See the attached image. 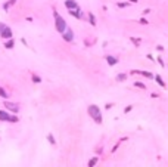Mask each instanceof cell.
<instances>
[{"instance_id":"obj_19","label":"cell","mask_w":168,"mask_h":167,"mask_svg":"<svg viewBox=\"0 0 168 167\" xmlns=\"http://www.w3.org/2000/svg\"><path fill=\"white\" fill-rule=\"evenodd\" d=\"M131 41L136 45V47H139V46H140V40H137V39H133V37H131Z\"/></svg>"},{"instance_id":"obj_14","label":"cell","mask_w":168,"mask_h":167,"mask_svg":"<svg viewBox=\"0 0 168 167\" xmlns=\"http://www.w3.org/2000/svg\"><path fill=\"white\" fill-rule=\"evenodd\" d=\"M96 164H97V157H93L92 160L88 161V164H87V166H88V167H93V166H96Z\"/></svg>"},{"instance_id":"obj_13","label":"cell","mask_w":168,"mask_h":167,"mask_svg":"<svg viewBox=\"0 0 168 167\" xmlns=\"http://www.w3.org/2000/svg\"><path fill=\"white\" fill-rule=\"evenodd\" d=\"M88 21H90V24L92 25H96V18H94V15L90 12V13H88Z\"/></svg>"},{"instance_id":"obj_15","label":"cell","mask_w":168,"mask_h":167,"mask_svg":"<svg viewBox=\"0 0 168 167\" xmlns=\"http://www.w3.org/2000/svg\"><path fill=\"white\" fill-rule=\"evenodd\" d=\"M125 78H127L125 74H118V75H117V81H124Z\"/></svg>"},{"instance_id":"obj_22","label":"cell","mask_w":168,"mask_h":167,"mask_svg":"<svg viewBox=\"0 0 168 167\" xmlns=\"http://www.w3.org/2000/svg\"><path fill=\"white\" fill-rule=\"evenodd\" d=\"M131 109H133V105H128V107H127L125 109H124V112H130Z\"/></svg>"},{"instance_id":"obj_6","label":"cell","mask_w":168,"mask_h":167,"mask_svg":"<svg viewBox=\"0 0 168 167\" xmlns=\"http://www.w3.org/2000/svg\"><path fill=\"white\" fill-rule=\"evenodd\" d=\"M5 107L7 108V109H11V111H13V112H18V105L16 104H12V102H5Z\"/></svg>"},{"instance_id":"obj_25","label":"cell","mask_w":168,"mask_h":167,"mask_svg":"<svg viewBox=\"0 0 168 167\" xmlns=\"http://www.w3.org/2000/svg\"><path fill=\"white\" fill-rule=\"evenodd\" d=\"M5 27H6V25H5L3 22H0V33H2V31H3V28H5Z\"/></svg>"},{"instance_id":"obj_16","label":"cell","mask_w":168,"mask_h":167,"mask_svg":"<svg viewBox=\"0 0 168 167\" xmlns=\"http://www.w3.org/2000/svg\"><path fill=\"white\" fill-rule=\"evenodd\" d=\"M47 140H49V142H50L52 145H55V144H56V140H55V138H53V135H50V133L47 135Z\"/></svg>"},{"instance_id":"obj_11","label":"cell","mask_w":168,"mask_h":167,"mask_svg":"<svg viewBox=\"0 0 168 167\" xmlns=\"http://www.w3.org/2000/svg\"><path fill=\"white\" fill-rule=\"evenodd\" d=\"M153 78L156 80V83H158L159 86H161V87H167V84H165V83L162 81V77H161V75H158V74H156V75H155Z\"/></svg>"},{"instance_id":"obj_12","label":"cell","mask_w":168,"mask_h":167,"mask_svg":"<svg viewBox=\"0 0 168 167\" xmlns=\"http://www.w3.org/2000/svg\"><path fill=\"white\" fill-rule=\"evenodd\" d=\"M9 120V114L6 111H0V121H7Z\"/></svg>"},{"instance_id":"obj_8","label":"cell","mask_w":168,"mask_h":167,"mask_svg":"<svg viewBox=\"0 0 168 167\" xmlns=\"http://www.w3.org/2000/svg\"><path fill=\"white\" fill-rule=\"evenodd\" d=\"M106 61H108L109 65H117L118 64V58H115V56H106Z\"/></svg>"},{"instance_id":"obj_27","label":"cell","mask_w":168,"mask_h":167,"mask_svg":"<svg viewBox=\"0 0 168 167\" xmlns=\"http://www.w3.org/2000/svg\"><path fill=\"white\" fill-rule=\"evenodd\" d=\"M105 108H106V109H109V108H112V104H106V105H105Z\"/></svg>"},{"instance_id":"obj_5","label":"cell","mask_w":168,"mask_h":167,"mask_svg":"<svg viewBox=\"0 0 168 167\" xmlns=\"http://www.w3.org/2000/svg\"><path fill=\"white\" fill-rule=\"evenodd\" d=\"M0 36H2V39H12V30L9 27H5L3 31L0 33Z\"/></svg>"},{"instance_id":"obj_21","label":"cell","mask_w":168,"mask_h":167,"mask_svg":"<svg viewBox=\"0 0 168 167\" xmlns=\"http://www.w3.org/2000/svg\"><path fill=\"white\" fill-rule=\"evenodd\" d=\"M33 80H34V83H40V81H41V78H40V77H35V75H34V77H33Z\"/></svg>"},{"instance_id":"obj_28","label":"cell","mask_w":168,"mask_h":167,"mask_svg":"<svg viewBox=\"0 0 168 167\" xmlns=\"http://www.w3.org/2000/svg\"><path fill=\"white\" fill-rule=\"evenodd\" d=\"M7 3H9V6H11V5H15V3H16V0H9Z\"/></svg>"},{"instance_id":"obj_29","label":"cell","mask_w":168,"mask_h":167,"mask_svg":"<svg viewBox=\"0 0 168 167\" xmlns=\"http://www.w3.org/2000/svg\"><path fill=\"white\" fill-rule=\"evenodd\" d=\"M158 62H159V64H161V65H162V67H164V65H165V64H164V61H162V59H161V58H158Z\"/></svg>"},{"instance_id":"obj_17","label":"cell","mask_w":168,"mask_h":167,"mask_svg":"<svg viewBox=\"0 0 168 167\" xmlns=\"http://www.w3.org/2000/svg\"><path fill=\"white\" fill-rule=\"evenodd\" d=\"M134 86H136V87H140V89H143V90L146 89V86H145V83H140V81H136V83H134Z\"/></svg>"},{"instance_id":"obj_4","label":"cell","mask_w":168,"mask_h":167,"mask_svg":"<svg viewBox=\"0 0 168 167\" xmlns=\"http://www.w3.org/2000/svg\"><path fill=\"white\" fill-rule=\"evenodd\" d=\"M68 13H69L71 16L80 18V19L83 18V12H81V9H80V7H75V9H68Z\"/></svg>"},{"instance_id":"obj_23","label":"cell","mask_w":168,"mask_h":167,"mask_svg":"<svg viewBox=\"0 0 168 167\" xmlns=\"http://www.w3.org/2000/svg\"><path fill=\"white\" fill-rule=\"evenodd\" d=\"M128 3H118V7H127Z\"/></svg>"},{"instance_id":"obj_1","label":"cell","mask_w":168,"mask_h":167,"mask_svg":"<svg viewBox=\"0 0 168 167\" xmlns=\"http://www.w3.org/2000/svg\"><path fill=\"white\" fill-rule=\"evenodd\" d=\"M88 114H90V115L93 117V120L97 123V124H100L102 123V114H100V109L96 107V105H90V107H88Z\"/></svg>"},{"instance_id":"obj_24","label":"cell","mask_w":168,"mask_h":167,"mask_svg":"<svg viewBox=\"0 0 168 167\" xmlns=\"http://www.w3.org/2000/svg\"><path fill=\"white\" fill-rule=\"evenodd\" d=\"M3 9H5L6 12L9 11V3H5V5H3Z\"/></svg>"},{"instance_id":"obj_7","label":"cell","mask_w":168,"mask_h":167,"mask_svg":"<svg viewBox=\"0 0 168 167\" xmlns=\"http://www.w3.org/2000/svg\"><path fill=\"white\" fill-rule=\"evenodd\" d=\"M65 6H66V9H75V7H78V5L75 3V0H66Z\"/></svg>"},{"instance_id":"obj_2","label":"cell","mask_w":168,"mask_h":167,"mask_svg":"<svg viewBox=\"0 0 168 167\" xmlns=\"http://www.w3.org/2000/svg\"><path fill=\"white\" fill-rule=\"evenodd\" d=\"M55 27H56V31L58 33H64L65 30H66V22H65V19L62 18V16H55Z\"/></svg>"},{"instance_id":"obj_10","label":"cell","mask_w":168,"mask_h":167,"mask_svg":"<svg viewBox=\"0 0 168 167\" xmlns=\"http://www.w3.org/2000/svg\"><path fill=\"white\" fill-rule=\"evenodd\" d=\"M133 74H141V75H145V77H147V78H153V77H155L153 74L146 73V71H133Z\"/></svg>"},{"instance_id":"obj_18","label":"cell","mask_w":168,"mask_h":167,"mask_svg":"<svg viewBox=\"0 0 168 167\" xmlns=\"http://www.w3.org/2000/svg\"><path fill=\"white\" fill-rule=\"evenodd\" d=\"M18 120H19V118H18L16 115H9V120H7V121H11V123H16Z\"/></svg>"},{"instance_id":"obj_26","label":"cell","mask_w":168,"mask_h":167,"mask_svg":"<svg viewBox=\"0 0 168 167\" xmlns=\"http://www.w3.org/2000/svg\"><path fill=\"white\" fill-rule=\"evenodd\" d=\"M139 22H140V24H147V21H146V19H145V18H141V19H140V21H139Z\"/></svg>"},{"instance_id":"obj_3","label":"cell","mask_w":168,"mask_h":167,"mask_svg":"<svg viewBox=\"0 0 168 167\" xmlns=\"http://www.w3.org/2000/svg\"><path fill=\"white\" fill-rule=\"evenodd\" d=\"M62 37H64V40L65 41H72L74 40V33H72V30H65L64 33H62Z\"/></svg>"},{"instance_id":"obj_20","label":"cell","mask_w":168,"mask_h":167,"mask_svg":"<svg viewBox=\"0 0 168 167\" xmlns=\"http://www.w3.org/2000/svg\"><path fill=\"white\" fill-rule=\"evenodd\" d=\"M0 96H2V98H7V93L2 89V87H0Z\"/></svg>"},{"instance_id":"obj_30","label":"cell","mask_w":168,"mask_h":167,"mask_svg":"<svg viewBox=\"0 0 168 167\" xmlns=\"http://www.w3.org/2000/svg\"><path fill=\"white\" fill-rule=\"evenodd\" d=\"M130 2H131V3H137V2H139V0H130Z\"/></svg>"},{"instance_id":"obj_9","label":"cell","mask_w":168,"mask_h":167,"mask_svg":"<svg viewBox=\"0 0 168 167\" xmlns=\"http://www.w3.org/2000/svg\"><path fill=\"white\" fill-rule=\"evenodd\" d=\"M13 46H15V40L13 39H7V41L5 43V47L6 49H12Z\"/></svg>"}]
</instances>
